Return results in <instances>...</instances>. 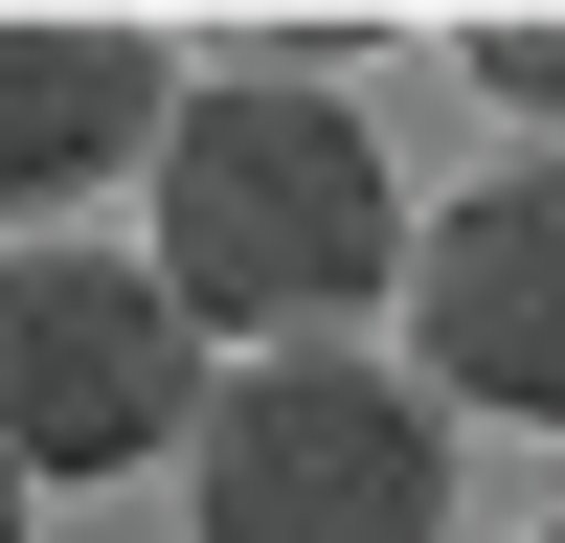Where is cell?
I'll list each match as a JSON object with an SVG mask.
<instances>
[{"instance_id":"6da1fadb","label":"cell","mask_w":565,"mask_h":543,"mask_svg":"<svg viewBox=\"0 0 565 543\" xmlns=\"http://www.w3.org/2000/svg\"><path fill=\"white\" fill-rule=\"evenodd\" d=\"M159 295L204 340L295 362V340H362L407 295V204H385V136L340 114V68H204L159 136Z\"/></svg>"},{"instance_id":"7a4b0ae2","label":"cell","mask_w":565,"mask_h":543,"mask_svg":"<svg viewBox=\"0 0 565 543\" xmlns=\"http://www.w3.org/2000/svg\"><path fill=\"white\" fill-rule=\"evenodd\" d=\"M181 521L204 543H452V407L362 340L226 362L181 430Z\"/></svg>"},{"instance_id":"3957f363","label":"cell","mask_w":565,"mask_h":543,"mask_svg":"<svg viewBox=\"0 0 565 543\" xmlns=\"http://www.w3.org/2000/svg\"><path fill=\"white\" fill-rule=\"evenodd\" d=\"M204 317L159 295V249H90V226H45V249H0V453L23 476H159L181 430H204Z\"/></svg>"},{"instance_id":"277c9868","label":"cell","mask_w":565,"mask_h":543,"mask_svg":"<svg viewBox=\"0 0 565 543\" xmlns=\"http://www.w3.org/2000/svg\"><path fill=\"white\" fill-rule=\"evenodd\" d=\"M407 317H430V407H498V430H565V159L430 204L407 249Z\"/></svg>"},{"instance_id":"5b68a950","label":"cell","mask_w":565,"mask_h":543,"mask_svg":"<svg viewBox=\"0 0 565 543\" xmlns=\"http://www.w3.org/2000/svg\"><path fill=\"white\" fill-rule=\"evenodd\" d=\"M159 136H181V68L136 23H0V249H45L90 181H159Z\"/></svg>"},{"instance_id":"8992f818","label":"cell","mask_w":565,"mask_h":543,"mask_svg":"<svg viewBox=\"0 0 565 543\" xmlns=\"http://www.w3.org/2000/svg\"><path fill=\"white\" fill-rule=\"evenodd\" d=\"M476 91H498V114L565 159V23H476Z\"/></svg>"},{"instance_id":"52a82bcc","label":"cell","mask_w":565,"mask_h":543,"mask_svg":"<svg viewBox=\"0 0 565 543\" xmlns=\"http://www.w3.org/2000/svg\"><path fill=\"white\" fill-rule=\"evenodd\" d=\"M23 498H45V476H23V453H0V543H23Z\"/></svg>"},{"instance_id":"ba28073f","label":"cell","mask_w":565,"mask_h":543,"mask_svg":"<svg viewBox=\"0 0 565 543\" xmlns=\"http://www.w3.org/2000/svg\"><path fill=\"white\" fill-rule=\"evenodd\" d=\"M543 543H565V521H543Z\"/></svg>"}]
</instances>
